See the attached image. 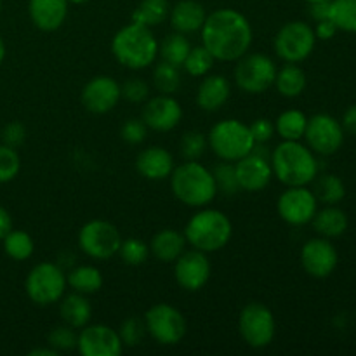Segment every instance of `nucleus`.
Wrapping results in <instances>:
<instances>
[{"label":"nucleus","mask_w":356,"mask_h":356,"mask_svg":"<svg viewBox=\"0 0 356 356\" xmlns=\"http://www.w3.org/2000/svg\"><path fill=\"white\" fill-rule=\"evenodd\" d=\"M87 2H90V0H68V3H73V6H82Z\"/></svg>","instance_id":"obj_54"},{"label":"nucleus","mask_w":356,"mask_h":356,"mask_svg":"<svg viewBox=\"0 0 356 356\" xmlns=\"http://www.w3.org/2000/svg\"><path fill=\"white\" fill-rule=\"evenodd\" d=\"M273 86L277 87L280 96L294 99V97H299L305 92L306 86H308V79H306L305 70L298 63H285L282 68L277 70Z\"/></svg>","instance_id":"obj_28"},{"label":"nucleus","mask_w":356,"mask_h":356,"mask_svg":"<svg viewBox=\"0 0 356 356\" xmlns=\"http://www.w3.org/2000/svg\"><path fill=\"white\" fill-rule=\"evenodd\" d=\"M181 82V72L179 66H174L170 63L162 61L156 63L155 68H153V86L159 90V94H169V96H174V94L179 90Z\"/></svg>","instance_id":"obj_35"},{"label":"nucleus","mask_w":356,"mask_h":356,"mask_svg":"<svg viewBox=\"0 0 356 356\" xmlns=\"http://www.w3.org/2000/svg\"><path fill=\"white\" fill-rule=\"evenodd\" d=\"M250 127V134H252L254 143L256 145H266L268 141H271L275 136V122H271L270 118H256Z\"/></svg>","instance_id":"obj_46"},{"label":"nucleus","mask_w":356,"mask_h":356,"mask_svg":"<svg viewBox=\"0 0 356 356\" xmlns=\"http://www.w3.org/2000/svg\"><path fill=\"white\" fill-rule=\"evenodd\" d=\"M3 59H6V42H3L2 35H0V65L3 63Z\"/></svg>","instance_id":"obj_53"},{"label":"nucleus","mask_w":356,"mask_h":356,"mask_svg":"<svg viewBox=\"0 0 356 356\" xmlns=\"http://www.w3.org/2000/svg\"><path fill=\"white\" fill-rule=\"evenodd\" d=\"M184 238L191 249L205 254L225 249L233 236V222L222 211L200 207L184 226Z\"/></svg>","instance_id":"obj_5"},{"label":"nucleus","mask_w":356,"mask_h":356,"mask_svg":"<svg viewBox=\"0 0 356 356\" xmlns=\"http://www.w3.org/2000/svg\"><path fill=\"white\" fill-rule=\"evenodd\" d=\"M169 0H141V3L132 13V21L153 28L169 19Z\"/></svg>","instance_id":"obj_32"},{"label":"nucleus","mask_w":356,"mask_h":356,"mask_svg":"<svg viewBox=\"0 0 356 356\" xmlns=\"http://www.w3.org/2000/svg\"><path fill=\"white\" fill-rule=\"evenodd\" d=\"M312 225L318 236L323 238H339L346 233L348 226H350V219L348 214L339 209L337 205H325L323 209H318L315 218L312 219Z\"/></svg>","instance_id":"obj_27"},{"label":"nucleus","mask_w":356,"mask_h":356,"mask_svg":"<svg viewBox=\"0 0 356 356\" xmlns=\"http://www.w3.org/2000/svg\"><path fill=\"white\" fill-rule=\"evenodd\" d=\"M0 10H2V0H0Z\"/></svg>","instance_id":"obj_56"},{"label":"nucleus","mask_w":356,"mask_h":356,"mask_svg":"<svg viewBox=\"0 0 356 356\" xmlns=\"http://www.w3.org/2000/svg\"><path fill=\"white\" fill-rule=\"evenodd\" d=\"M235 165L236 181H238L240 191L247 193H257L268 188V184L273 179V169L268 155L254 146L252 152L245 155L243 159L233 162Z\"/></svg>","instance_id":"obj_15"},{"label":"nucleus","mask_w":356,"mask_h":356,"mask_svg":"<svg viewBox=\"0 0 356 356\" xmlns=\"http://www.w3.org/2000/svg\"><path fill=\"white\" fill-rule=\"evenodd\" d=\"M141 118L148 125L149 131L170 132L181 124L183 108L174 96L159 94L145 101Z\"/></svg>","instance_id":"obj_20"},{"label":"nucleus","mask_w":356,"mask_h":356,"mask_svg":"<svg viewBox=\"0 0 356 356\" xmlns=\"http://www.w3.org/2000/svg\"><path fill=\"white\" fill-rule=\"evenodd\" d=\"M186 245L188 242L184 238V233L172 228H165L155 233V236L152 238L149 254L160 263H174L186 250Z\"/></svg>","instance_id":"obj_25"},{"label":"nucleus","mask_w":356,"mask_h":356,"mask_svg":"<svg viewBox=\"0 0 356 356\" xmlns=\"http://www.w3.org/2000/svg\"><path fill=\"white\" fill-rule=\"evenodd\" d=\"M212 266L207 254L202 250H184L174 261V278L177 285L188 292H198L207 285L211 278Z\"/></svg>","instance_id":"obj_17"},{"label":"nucleus","mask_w":356,"mask_h":356,"mask_svg":"<svg viewBox=\"0 0 356 356\" xmlns=\"http://www.w3.org/2000/svg\"><path fill=\"white\" fill-rule=\"evenodd\" d=\"M174 156L162 146H149L139 152L136 159V170L148 181H163L172 174Z\"/></svg>","instance_id":"obj_22"},{"label":"nucleus","mask_w":356,"mask_h":356,"mask_svg":"<svg viewBox=\"0 0 356 356\" xmlns=\"http://www.w3.org/2000/svg\"><path fill=\"white\" fill-rule=\"evenodd\" d=\"M207 143L212 153L225 162L243 159L256 146L250 127L238 118H225L212 125L207 134Z\"/></svg>","instance_id":"obj_6"},{"label":"nucleus","mask_w":356,"mask_h":356,"mask_svg":"<svg viewBox=\"0 0 356 356\" xmlns=\"http://www.w3.org/2000/svg\"><path fill=\"white\" fill-rule=\"evenodd\" d=\"M30 356H58L59 353L56 350H52L51 346L47 344V348H35V350H31Z\"/></svg>","instance_id":"obj_52"},{"label":"nucleus","mask_w":356,"mask_h":356,"mask_svg":"<svg viewBox=\"0 0 356 356\" xmlns=\"http://www.w3.org/2000/svg\"><path fill=\"white\" fill-rule=\"evenodd\" d=\"M191 51V44L188 40L186 35L179 33V31H172L167 35L159 44V56L162 61L170 63L174 66H183L184 59H186L188 52Z\"/></svg>","instance_id":"obj_33"},{"label":"nucleus","mask_w":356,"mask_h":356,"mask_svg":"<svg viewBox=\"0 0 356 356\" xmlns=\"http://www.w3.org/2000/svg\"><path fill=\"white\" fill-rule=\"evenodd\" d=\"M344 129L336 117L329 113H316L308 118L305 141L313 153L322 156L334 155L344 145Z\"/></svg>","instance_id":"obj_13"},{"label":"nucleus","mask_w":356,"mask_h":356,"mask_svg":"<svg viewBox=\"0 0 356 356\" xmlns=\"http://www.w3.org/2000/svg\"><path fill=\"white\" fill-rule=\"evenodd\" d=\"M76 339H79L76 329L66 325V323L54 327V329L47 334V344L52 350L58 351V353L76 350Z\"/></svg>","instance_id":"obj_40"},{"label":"nucleus","mask_w":356,"mask_h":356,"mask_svg":"<svg viewBox=\"0 0 356 356\" xmlns=\"http://www.w3.org/2000/svg\"><path fill=\"white\" fill-rule=\"evenodd\" d=\"M148 125L143 122V118H127L120 127V138L127 145H141L148 136Z\"/></svg>","instance_id":"obj_44"},{"label":"nucleus","mask_w":356,"mask_h":356,"mask_svg":"<svg viewBox=\"0 0 356 356\" xmlns=\"http://www.w3.org/2000/svg\"><path fill=\"white\" fill-rule=\"evenodd\" d=\"M66 273L56 263H38L28 273L24 280V291L31 302L38 306H51L59 302L66 294Z\"/></svg>","instance_id":"obj_7"},{"label":"nucleus","mask_w":356,"mask_h":356,"mask_svg":"<svg viewBox=\"0 0 356 356\" xmlns=\"http://www.w3.org/2000/svg\"><path fill=\"white\" fill-rule=\"evenodd\" d=\"M76 350L82 356H118L124 351L118 330L104 323H87L76 339Z\"/></svg>","instance_id":"obj_16"},{"label":"nucleus","mask_w":356,"mask_h":356,"mask_svg":"<svg viewBox=\"0 0 356 356\" xmlns=\"http://www.w3.org/2000/svg\"><path fill=\"white\" fill-rule=\"evenodd\" d=\"M59 316L63 323L73 327V329H82L92 318V305L89 298L80 292L65 294L59 299Z\"/></svg>","instance_id":"obj_26"},{"label":"nucleus","mask_w":356,"mask_h":356,"mask_svg":"<svg viewBox=\"0 0 356 356\" xmlns=\"http://www.w3.org/2000/svg\"><path fill=\"white\" fill-rule=\"evenodd\" d=\"M341 125H343L344 132L356 136V104H351V106L344 111L343 118H341Z\"/></svg>","instance_id":"obj_50"},{"label":"nucleus","mask_w":356,"mask_h":356,"mask_svg":"<svg viewBox=\"0 0 356 356\" xmlns=\"http://www.w3.org/2000/svg\"><path fill=\"white\" fill-rule=\"evenodd\" d=\"M313 30H315L316 40H330V38L336 37V33L339 31V30H337L336 24H334L330 19L318 21V23H316V26L313 28Z\"/></svg>","instance_id":"obj_48"},{"label":"nucleus","mask_w":356,"mask_h":356,"mask_svg":"<svg viewBox=\"0 0 356 356\" xmlns=\"http://www.w3.org/2000/svg\"><path fill=\"white\" fill-rule=\"evenodd\" d=\"M216 58L204 47V45H197V47H191V51L188 52L186 59H184L183 66L184 72L190 76H205L211 73V70L214 68Z\"/></svg>","instance_id":"obj_37"},{"label":"nucleus","mask_w":356,"mask_h":356,"mask_svg":"<svg viewBox=\"0 0 356 356\" xmlns=\"http://www.w3.org/2000/svg\"><path fill=\"white\" fill-rule=\"evenodd\" d=\"M339 263V254L329 238L315 236L309 238L301 249V266L309 277L322 278L330 277Z\"/></svg>","instance_id":"obj_18"},{"label":"nucleus","mask_w":356,"mask_h":356,"mask_svg":"<svg viewBox=\"0 0 356 356\" xmlns=\"http://www.w3.org/2000/svg\"><path fill=\"white\" fill-rule=\"evenodd\" d=\"M181 155L184 160H200L209 148L207 136L202 131H186L181 138Z\"/></svg>","instance_id":"obj_39"},{"label":"nucleus","mask_w":356,"mask_h":356,"mask_svg":"<svg viewBox=\"0 0 356 356\" xmlns=\"http://www.w3.org/2000/svg\"><path fill=\"white\" fill-rule=\"evenodd\" d=\"M117 256L129 266H139L149 257V245L141 238H125L122 240Z\"/></svg>","instance_id":"obj_38"},{"label":"nucleus","mask_w":356,"mask_h":356,"mask_svg":"<svg viewBox=\"0 0 356 356\" xmlns=\"http://www.w3.org/2000/svg\"><path fill=\"white\" fill-rule=\"evenodd\" d=\"M238 332L247 346L254 350L268 348L277 334L273 312L263 302H249L238 315Z\"/></svg>","instance_id":"obj_10"},{"label":"nucleus","mask_w":356,"mask_h":356,"mask_svg":"<svg viewBox=\"0 0 356 356\" xmlns=\"http://www.w3.org/2000/svg\"><path fill=\"white\" fill-rule=\"evenodd\" d=\"M273 176L285 186H308L318 176L316 153L301 141H282L270 155Z\"/></svg>","instance_id":"obj_3"},{"label":"nucleus","mask_w":356,"mask_h":356,"mask_svg":"<svg viewBox=\"0 0 356 356\" xmlns=\"http://www.w3.org/2000/svg\"><path fill=\"white\" fill-rule=\"evenodd\" d=\"M172 195L186 207H207L218 197V184L211 169L198 160H184L169 176Z\"/></svg>","instance_id":"obj_2"},{"label":"nucleus","mask_w":356,"mask_h":356,"mask_svg":"<svg viewBox=\"0 0 356 356\" xmlns=\"http://www.w3.org/2000/svg\"><path fill=\"white\" fill-rule=\"evenodd\" d=\"M21 170V159L17 155L16 148H10L7 145H0V184L10 183L16 179Z\"/></svg>","instance_id":"obj_43"},{"label":"nucleus","mask_w":356,"mask_h":356,"mask_svg":"<svg viewBox=\"0 0 356 356\" xmlns=\"http://www.w3.org/2000/svg\"><path fill=\"white\" fill-rule=\"evenodd\" d=\"M122 99L120 83L108 75H97L83 86L80 101L89 113L104 115L113 110Z\"/></svg>","instance_id":"obj_19"},{"label":"nucleus","mask_w":356,"mask_h":356,"mask_svg":"<svg viewBox=\"0 0 356 356\" xmlns=\"http://www.w3.org/2000/svg\"><path fill=\"white\" fill-rule=\"evenodd\" d=\"M232 83L225 75H205L197 89V104L204 111H218L228 103Z\"/></svg>","instance_id":"obj_24"},{"label":"nucleus","mask_w":356,"mask_h":356,"mask_svg":"<svg viewBox=\"0 0 356 356\" xmlns=\"http://www.w3.org/2000/svg\"><path fill=\"white\" fill-rule=\"evenodd\" d=\"M26 139V127L21 122H9L6 127L2 129V143L10 146V148H17Z\"/></svg>","instance_id":"obj_47"},{"label":"nucleus","mask_w":356,"mask_h":356,"mask_svg":"<svg viewBox=\"0 0 356 356\" xmlns=\"http://www.w3.org/2000/svg\"><path fill=\"white\" fill-rule=\"evenodd\" d=\"M68 0H28V14L35 28L51 33L59 30L68 17Z\"/></svg>","instance_id":"obj_21"},{"label":"nucleus","mask_w":356,"mask_h":356,"mask_svg":"<svg viewBox=\"0 0 356 356\" xmlns=\"http://www.w3.org/2000/svg\"><path fill=\"white\" fill-rule=\"evenodd\" d=\"M3 252L13 261H26L33 256L35 242L23 229H10L2 238Z\"/></svg>","instance_id":"obj_34"},{"label":"nucleus","mask_w":356,"mask_h":356,"mask_svg":"<svg viewBox=\"0 0 356 356\" xmlns=\"http://www.w3.org/2000/svg\"><path fill=\"white\" fill-rule=\"evenodd\" d=\"M316 45L315 30L305 21H289L277 31L273 40L275 52L284 63H302L313 54Z\"/></svg>","instance_id":"obj_8"},{"label":"nucleus","mask_w":356,"mask_h":356,"mask_svg":"<svg viewBox=\"0 0 356 356\" xmlns=\"http://www.w3.org/2000/svg\"><path fill=\"white\" fill-rule=\"evenodd\" d=\"M66 284L73 292L80 294H96L103 287V275L96 266L90 264H79L66 273Z\"/></svg>","instance_id":"obj_29"},{"label":"nucleus","mask_w":356,"mask_h":356,"mask_svg":"<svg viewBox=\"0 0 356 356\" xmlns=\"http://www.w3.org/2000/svg\"><path fill=\"white\" fill-rule=\"evenodd\" d=\"M202 45L216 61L233 63L247 54L252 45L254 31L247 16L240 10L222 7L207 14L200 30Z\"/></svg>","instance_id":"obj_1"},{"label":"nucleus","mask_w":356,"mask_h":356,"mask_svg":"<svg viewBox=\"0 0 356 356\" xmlns=\"http://www.w3.org/2000/svg\"><path fill=\"white\" fill-rule=\"evenodd\" d=\"M339 31L356 33V0H330V16Z\"/></svg>","instance_id":"obj_36"},{"label":"nucleus","mask_w":356,"mask_h":356,"mask_svg":"<svg viewBox=\"0 0 356 356\" xmlns=\"http://www.w3.org/2000/svg\"><path fill=\"white\" fill-rule=\"evenodd\" d=\"M308 117L301 110H285L275 120V134L282 138V141H301L305 138Z\"/></svg>","instance_id":"obj_30"},{"label":"nucleus","mask_w":356,"mask_h":356,"mask_svg":"<svg viewBox=\"0 0 356 356\" xmlns=\"http://www.w3.org/2000/svg\"><path fill=\"white\" fill-rule=\"evenodd\" d=\"M212 174H214L216 184H218V191L222 195H236L240 191L238 181H236L235 174V165L233 162H221L212 169Z\"/></svg>","instance_id":"obj_42"},{"label":"nucleus","mask_w":356,"mask_h":356,"mask_svg":"<svg viewBox=\"0 0 356 356\" xmlns=\"http://www.w3.org/2000/svg\"><path fill=\"white\" fill-rule=\"evenodd\" d=\"M313 193H315L318 204L337 205L346 197V186L344 181L336 174H322L313 179Z\"/></svg>","instance_id":"obj_31"},{"label":"nucleus","mask_w":356,"mask_h":356,"mask_svg":"<svg viewBox=\"0 0 356 356\" xmlns=\"http://www.w3.org/2000/svg\"><path fill=\"white\" fill-rule=\"evenodd\" d=\"M120 89L122 97H124L125 101H129V103H145L149 97V86L143 79H138V76L125 80L120 86Z\"/></svg>","instance_id":"obj_45"},{"label":"nucleus","mask_w":356,"mask_h":356,"mask_svg":"<svg viewBox=\"0 0 356 356\" xmlns=\"http://www.w3.org/2000/svg\"><path fill=\"white\" fill-rule=\"evenodd\" d=\"M305 2H308V3H315V2H327V0H305Z\"/></svg>","instance_id":"obj_55"},{"label":"nucleus","mask_w":356,"mask_h":356,"mask_svg":"<svg viewBox=\"0 0 356 356\" xmlns=\"http://www.w3.org/2000/svg\"><path fill=\"white\" fill-rule=\"evenodd\" d=\"M146 334L148 332H146L145 320L138 318V316H129L118 327V336H120L124 348L139 346L146 337Z\"/></svg>","instance_id":"obj_41"},{"label":"nucleus","mask_w":356,"mask_h":356,"mask_svg":"<svg viewBox=\"0 0 356 356\" xmlns=\"http://www.w3.org/2000/svg\"><path fill=\"white\" fill-rule=\"evenodd\" d=\"M111 52L125 68L145 70L159 58V40L152 28L131 21L115 33Z\"/></svg>","instance_id":"obj_4"},{"label":"nucleus","mask_w":356,"mask_h":356,"mask_svg":"<svg viewBox=\"0 0 356 356\" xmlns=\"http://www.w3.org/2000/svg\"><path fill=\"white\" fill-rule=\"evenodd\" d=\"M207 10L198 0H179L170 7L169 21L174 31L183 35L197 33L202 30Z\"/></svg>","instance_id":"obj_23"},{"label":"nucleus","mask_w":356,"mask_h":356,"mask_svg":"<svg viewBox=\"0 0 356 356\" xmlns=\"http://www.w3.org/2000/svg\"><path fill=\"white\" fill-rule=\"evenodd\" d=\"M277 65L273 59L261 52H247L236 59L235 83L247 94H263L271 89L277 76Z\"/></svg>","instance_id":"obj_9"},{"label":"nucleus","mask_w":356,"mask_h":356,"mask_svg":"<svg viewBox=\"0 0 356 356\" xmlns=\"http://www.w3.org/2000/svg\"><path fill=\"white\" fill-rule=\"evenodd\" d=\"M10 229H13V218H10V214L7 212V209H3L2 205H0V240H2Z\"/></svg>","instance_id":"obj_51"},{"label":"nucleus","mask_w":356,"mask_h":356,"mask_svg":"<svg viewBox=\"0 0 356 356\" xmlns=\"http://www.w3.org/2000/svg\"><path fill=\"white\" fill-rule=\"evenodd\" d=\"M122 235L118 228L104 219H92L79 232V247L86 256L96 261H106L117 256Z\"/></svg>","instance_id":"obj_12"},{"label":"nucleus","mask_w":356,"mask_h":356,"mask_svg":"<svg viewBox=\"0 0 356 356\" xmlns=\"http://www.w3.org/2000/svg\"><path fill=\"white\" fill-rule=\"evenodd\" d=\"M146 332L162 346H176L186 336V318L172 305L159 302L145 313Z\"/></svg>","instance_id":"obj_11"},{"label":"nucleus","mask_w":356,"mask_h":356,"mask_svg":"<svg viewBox=\"0 0 356 356\" xmlns=\"http://www.w3.org/2000/svg\"><path fill=\"white\" fill-rule=\"evenodd\" d=\"M277 211L282 221L287 225L305 226L315 218L318 200L308 186H287V190L278 197Z\"/></svg>","instance_id":"obj_14"},{"label":"nucleus","mask_w":356,"mask_h":356,"mask_svg":"<svg viewBox=\"0 0 356 356\" xmlns=\"http://www.w3.org/2000/svg\"><path fill=\"white\" fill-rule=\"evenodd\" d=\"M309 14H312V19L315 23L323 19H329L330 16V0L327 2H315V3H309Z\"/></svg>","instance_id":"obj_49"}]
</instances>
